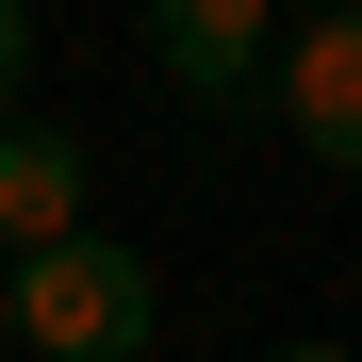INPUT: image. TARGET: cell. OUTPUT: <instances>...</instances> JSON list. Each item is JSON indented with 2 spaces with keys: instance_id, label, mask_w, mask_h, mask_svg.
<instances>
[{
  "instance_id": "1",
  "label": "cell",
  "mask_w": 362,
  "mask_h": 362,
  "mask_svg": "<svg viewBox=\"0 0 362 362\" xmlns=\"http://www.w3.org/2000/svg\"><path fill=\"white\" fill-rule=\"evenodd\" d=\"M148 329H165V280L115 230H66L49 264H17V346L33 362H148Z\"/></svg>"
},
{
  "instance_id": "2",
  "label": "cell",
  "mask_w": 362,
  "mask_h": 362,
  "mask_svg": "<svg viewBox=\"0 0 362 362\" xmlns=\"http://www.w3.org/2000/svg\"><path fill=\"white\" fill-rule=\"evenodd\" d=\"M148 66L181 99L247 115V99H280V17H264V0H148Z\"/></svg>"
},
{
  "instance_id": "3",
  "label": "cell",
  "mask_w": 362,
  "mask_h": 362,
  "mask_svg": "<svg viewBox=\"0 0 362 362\" xmlns=\"http://www.w3.org/2000/svg\"><path fill=\"white\" fill-rule=\"evenodd\" d=\"M280 132L313 148L329 181H362V17H313L280 49Z\"/></svg>"
},
{
  "instance_id": "4",
  "label": "cell",
  "mask_w": 362,
  "mask_h": 362,
  "mask_svg": "<svg viewBox=\"0 0 362 362\" xmlns=\"http://www.w3.org/2000/svg\"><path fill=\"white\" fill-rule=\"evenodd\" d=\"M66 230H99L83 214V132H33L17 115V132H0V264H49Z\"/></svg>"
},
{
  "instance_id": "5",
  "label": "cell",
  "mask_w": 362,
  "mask_h": 362,
  "mask_svg": "<svg viewBox=\"0 0 362 362\" xmlns=\"http://www.w3.org/2000/svg\"><path fill=\"white\" fill-rule=\"evenodd\" d=\"M17 99H33V17L0 0V132H17Z\"/></svg>"
},
{
  "instance_id": "6",
  "label": "cell",
  "mask_w": 362,
  "mask_h": 362,
  "mask_svg": "<svg viewBox=\"0 0 362 362\" xmlns=\"http://www.w3.org/2000/svg\"><path fill=\"white\" fill-rule=\"evenodd\" d=\"M264 362H362V346H264Z\"/></svg>"
},
{
  "instance_id": "7",
  "label": "cell",
  "mask_w": 362,
  "mask_h": 362,
  "mask_svg": "<svg viewBox=\"0 0 362 362\" xmlns=\"http://www.w3.org/2000/svg\"><path fill=\"white\" fill-rule=\"evenodd\" d=\"M0 346H17V264H0Z\"/></svg>"
}]
</instances>
